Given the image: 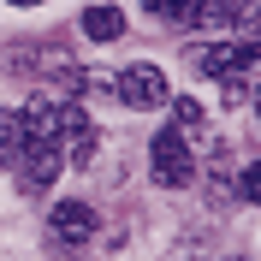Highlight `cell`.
Wrapping results in <instances>:
<instances>
[{
    "label": "cell",
    "instance_id": "obj_1",
    "mask_svg": "<svg viewBox=\"0 0 261 261\" xmlns=\"http://www.w3.org/2000/svg\"><path fill=\"white\" fill-rule=\"evenodd\" d=\"M196 148H202V107L178 95L172 101V119L148 143V172H154L161 190H184L196 178Z\"/></svg>",
    "mask_w": 261,
    "mask_h": 261
},
{
    "label": "cell",
    "instance_id": "obj_2",
    "mask_svg": "<svg viewBox=\"0 0 261 261\" xmlns=\"http://www.w3.org/2000/svg\"><path fill=\"white\" fill-rule=\"evenodd\" d=\"M60 125H54V101H30L18 113V143H12V166H18V190L36 196L48 190L60 172Z\"/></svg>",
    "mask_w": 261,
    "mask_h": 261
},
{
    "label": "cell",
    "instance_id": "obj_3",
    "mask_svg": "<svg viewBox=\"0 0 261 261\" xmlns=\"http://www.w3.org/2000/svg\"><path fill=\"white\" fill-rule=\"evenodd\" d=\"M54 125H60V154L71 166H89L95 161V125L83 119V107H71V101H54Z\"/></svg>",
    "mask_w": 261,
    "mask_h": 261
},
{
    "label": "cell",
    "instance_id": "obj_4",
    "mask_svg": "<svg viewBox=\"0 0 261 261\" xmlns=\"http://www.w3.org/2000/svg\"><path fill=\"white\" fill-rule=\"evenodd\" d=\"M119 101H125V107H137V113H148V107H166V77L161 71H154V65H125V71H119Z\"/></svg>",
    "mask_w": 261,
    "mask_h": 261
},
{
    "label": "cell",
    "instance_id": "obj_5",
    "mask_svg": "<svg viewBox=\"0 0 261 261\" xmlns=\"http://www.w3.org/2000/svg\"><path fill=\"white\" fill-rule=\"evenodd\" d=\"M48 226H54V238H60V244H83V238L95 231V208H89V202H60Z\"/></svg>",
    "mask_w": 261,
    "mask_h": 261
},
{
    "label": "cell",
    "instance_id": "obj_6",
    "mask_svg": "<svg viewBox=\"0 0 261 261\" xmlns=\"http://www.w3.org/2000/svg\"><path fill=\"white\" fill-rule=\"evenodd\" d=\"M249 0H190V18L202 30H231V24H244Z\"/></svg>",
    "mask_w": 261,
    "mask_h": 261
},
{
    "label": "cell",
    "instance_id": "obj_7",
    "mask_svg": "<svg viewBox=\"0 0 261 261\" xmlns=\"http://www.w3.org/2000/svg\"><path fill=\"white\" fill-rule=\"evenodd\" d=\"M83 36H89V42L125 36V12H119V6H89V12H83Z\"/></svg>",
    "mask_w": 261,
    "mask_h": 261
},
{
    "label": "cell",
    "instance_id": "obj_8",
    "mask_svg": "<svg viewBox=\"0 0 261 261\" xmlns=\"http://www.w3.org/2000/svg\"><path fill=\"white\" fill-rule=\"evenodd\" d=\"M12 143H18V113H6V107H0V166L12 161Z\"/></svg>",
    "mask_w": 261,
    "mask_h": 261
},
{
    "label": "cell",
    "instance_id": "obj_9",
    "mask_svg": "<svg viewBox=\"0 0 261 261\" xmlns=\"http://www.w3.org/2000/svg\"><path fill=\"white\" fill-rule=\"evenodd\" d=\"M154 18H190V0H143Z\"/></svg>",
    "mask_w": 261,
    "mask_h": 261
},
{
    "label": "cell",
    "instance_id": "obj_10",
    "mask_svg": "<svg viewBox=\"0 0 261 261\" xmlns=\"http://www.w3.org/2000/svg\"><path fill=\"white\" fill-rule=\"evenodd\" d=\"M238 190H244V202H261V161L244 172V184H238Z\"/></svg>",
    "mask_w": 261,
    "mask_h": 261
},
{
    "label": "cell",
    "instance_id": "obj_11",
    "mask_svg": "<svg viewBox=\"0 0 261 261\" xmlns=\"http://www.w3.org/2000/svg\"><path fill=\"white\" fill-rule=\"evenodd\" d=\"M12 6H42V0H12Z\"/></svg>",
    "mask_w": 261,
    "mask_h": 261
},
{
    "label": "cell",
    "instance_id": "obj_12",
    "mask_svg": "<svg viewBox=\"0 0 261 261\" xmlns=\"http://www.w3.org/2000/svg\"><path fill=\"white\" fill-rule=\"evenodd\" d=\"M255 113H261V95H255Z\"/></svg>",
    "mask_w": 261,
    "mask_h": 261
}]
</instances>
